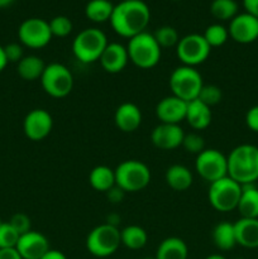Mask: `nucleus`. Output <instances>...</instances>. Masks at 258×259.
I'll return each instance as SVG.
<instances>
[{
    "mask_svg": "<svg viewBox=\"0 0 258 259\" xmlns=\"http://www.w3.org/2000/svg\"><path fill=\"white\" fill-rule=\"evenodd\" d=\"M149 20L151 10L143 0H121L118 5H114L109 22L116 34L131 39L134 35L146 32Z\"/></svg>",
    "mask_w": 258,
    "mask_h": 259,
    "instance_id": "nucleus-1",
    "label": "nucleus"
},
{
    "mask_svg": "<svg viewBox=\"0 0 258 259\" xmlns=\"http://www.w3.org/2000/svg\"><path fill=\"white\" fill-rule=\"evenodd\" d=\"M228 177L239 185H252L258 180V147L240 144L227 156Z\"/></svg>",
    "mask_w": 258,
    "mask_h": 259,
    "instance_id": "nucleus-2",
    "label": "nucleus"
},
{
    "mask_svg": "<svg viewBox=\"0 0 258 259\" xmlns=\"http://www.w3.org/2000/svg\"><path fill=\"white\" fill-rule=\"evenodd\" d=\"M129 61L142 70H149L161 61L162 48L154 39L153 33L143 32L134 35L125 46Z\"/></svg>",
    "mask_w": 258,
    "mask_h": 259,
    "instance_id": "nucleus-3",
    "label": "nucleus"
},
{
    "mask_svg": "<svg viewBox=\"0 0 258 259\" xmlns=\"http://www.w3.org/2000/svg\"><path fill=\"white\" fill-rule=\"evenodd\" d=\"M108 43V38L103 30L99 28H86L73 39L72 53L81 63L89 65L98 62Z\"/></svg>",
    "mask_w": 258,
    "mask_h": 259,
    "instance_id": "nucleus-4",
    "label": "nucleus"
},
{
    "mask_svg": "<svg viewBox=\"0 0 258 259\" xmlns=\"http://www.w3.org/2000/svg\"><path fill=\"white\" fill-rule=\"evenodd\" d=\"M115 185L124 192H139L151 182V169L138 159H126L116 166Z\"/></svg>",
    "mask_w": 258,
    "mask_h": 259,
    "instance_id": "nucleus-5",
    "label": "nucleus"
},
{
    "mask_svg": "<svg viewBox=\"0 0 258 259\" xmlns=\"http://www.w3.org/2000/svg\"><path fill=\"white\" fill-rule=\"evenodd\" d=\"M168 86L172 95L190 103L199 98L200 91L204 86V80L201 73L196 68L182 65L171 72Z\"/></svg>",
    "mask_w": 258,
    "mask_h": 259,
    "instance_id": "nucleus-6",
    "label": "nucleus"
},
{
    "mask_svg": "<svg viewBox=\"0 0 258 259\" xmlns=\"http://www.w3.org/2000/svg\"><path fill=\"white\" fill-rule=\"evenodd\" d=\"M121 245L119 228L104 223L98 225L86 237V249L96 258H108L113 255Z\"/></svg>",
    "mask_w": 258,
    "mask_h": 259,
    "instance_id": "nucleus-7",
    "label": "nucleus"
},
{
    "mask_svg": "<svg viewBox=\"0 0 258 259\" xmlns=\"http://www.w3.org/2000/svg\"><path fill=\"white\" fill-rule=\"evenodd\" d=\"M39 81L43 91L55 99H62L70 95L75 82L72 72L68 67L58 62L46 65Z\"/></svg>",
    "mask_w": 258,
    "mask_h": 259,
    "instance_id": "nucleus-8",
    "label": "nucleus"
},
{
    "mask_svg": "<svg viewBox=\"0 0 258 259\" xmlns=\"http://www.w3.org/2000/svg\"><path fill=\"white\" fill-rule=\"evenodd\" d=\"M240 195H242V185L228 176L209 184L207 199L212 209L217 211L228 212L237 210Z\"/></svg>",
    "mask_w": 258,
    "mask_h": 259,
    "instance_id": "nucleus-9",
    "label": "nucleus"
},
{
    "mask_svg": "<svg viewBox=\"0 0 258 259\" xmlns=\"http://www.w3.org/2000/svg\"><path fill=\"white\" fill-rule=\"evenodd\" d=\"M195 171L204 181L212 184L228 176V159L215 148H205L195 159Z\"/></svg>",
    "mask_w": 258,
    "mask_h": 259,
    "instance_id": "nucleus-10",
    "label": "nucleus"
},
{
    "mask_svg": "<svg viewBox=\"0 0 258 259\" xmlns=\"http://www.w3.org/2000/svg\"><path fill=\"white\" fill-rule=\"evenodd\" d=\"M211 47L207 45L204 35L191 33L180 38L176 46V56L182 65L196 67L209 58Z\"/></svg>",
    "mask_w": 258,
    "mask_h": 259,
    "instance_id": "nucleus-11",
    "label": "nucleus"
},
{
    "mask_svg": "<svg viewBox=\"0 0 258 259\" xmlns=\"http://www.w3.org/2000/svg\"><path fill=\"white\" fill-rule=\"evenodd\" d=\"M50 23L42 18H28L18 28L20 45L32 50L46 47L52 39Z\"/></svg>",
    "mask_w": 258,
    "mask_h": 259,
    "instance_id": "nucleus-12",
    "label": "nucleus"
},
{
    "mask_svg": "<svg viewBox=\"0 0 258 259\" xmlns=\"http://www.w3.org/2000/svg\"><path fill=\"white\" fill-rule=\"evenodd\" d=\"M53 128V118L45 109H33L23 120V132L33 142L47 138Z\"/></svg>",
    "mask_w": 258,
    "mask_h": 259,
    "instance_id": "nucleus-13",
    "label": "nucleus"
},
{
    "mask_svg": "<svg viewBox=\"0 0 258 259\" xmlns=\"http://www.w3.org/2000/svg\"><path fill=\"white\" fill-rule=\"evenodd\" d=\"M229 37L240 45H249L258 39V19L248 13L237 14L228 27Z\"/></svg>",
    "mask_w": 258,
    "mask_h": 259,
    "instance_id": "nucleus-14",
    "label": "nucleus"
},
{
    "mask_svg": "<svg viewBox=\"0 0 258 259\" xmlns=\"http://www.w3.org/2000/svg\"><path fill=\"white\" fill-rule=\"evenodd\" d=\"M185 132L180 124L159 123L151 133V141L156 148L161 151H174L182 146Z\"/></svg>",
    "mask_w": 258,
    "mask_h": 259,
    "instance_id": "nucleus-15",
    "label": "nucleus"
},
{
    "mask_svg": "<svg viewBox=\"0 0 258 259\" xmlns=\"http://www.w3.org/2000/svg\"><path fill=\"white\" fill-rule=\"evenodd\" d=\"M15 249L23 259H40L51 248L45 234L30 230L20 235Z\"/></svg>",
    "mask_w": 258,
    "mask_h": 259,
    "instance_id": "nucleus-16",
    "label": "nucleus"
},
{
    "mask_svg": "<svg viewBox=\"0 0 258 259\" xmlns=\"http://www.w3.org/2000/svg\"><path fill=\"white\" fill-rule=\"evenodd\" d=\"M187 103L175 95L161 99L156 105L157 119L163 124H180L186 118Z\"/></svg>",
    "mask_w": 258,
    "mask_h": 259,
    "instance_id": "nucleus-17",
    "label": "nucleus"
},
{
    "mask_svg": "<svg viewBox=\"0 0 258 259\" xmlns=\"http://www.w3.org/2000/svg\"><path fill=\"white\" fill-rule=\"evenodd\" d=\"M99 62H100V66L105 72L113 73V75L121 72L129 62L126 47L118 42L108 43V46L99 58Z\"/></svg>",
    "mask_w": 258,
    "mask_h": 259,
    "instance_id": "nucleus-18",
    "label": "nucleus"
},
{
    "mask_svg": "<svg viewBox=\"0 0 258 259\" xmlns=\"http://www.w3.org/2000/svg\"><path fill=\"white\" fill-rule=\"evenodd\" d=\"M142 111L136 104L123 103L116 108L114 113L115 126L123 133H133L142 124Z\"/></svg>",
    "mask_w": 258,
    "mask_h": 259,
    "instance_id": "nucleus-19",
    "label": "nucleus"
},
{
    "mask_svg": "<svg viewBox=\"0 0 258 259\" xmlns=\"http://www.w3.org/2000/svg\"><path fill=\"white\" fill-rule=\"evenodd\" d=\"M185 120L187 121L190 128H192L194 131H204L211 124V108L201 103L199 99L190 101V103H187V111Z\"/></svg>",
    "mask_w": 258,
    "mask_h": 259,
    "instance_id": "nucleus-20",
    "label": "nucleus"
},
{
    "mask_svg": "<svg viewBox=\"0 0 258 259\" xmlns=\"http://www.w3.org/2000/svg\"><path fill=\"white\" fill-rule=\"evenodd\" d=\"M237 244L247 249L258 248V219L240 218L234 223Z\"/></svg>",
    "mask_w": 258,
    "mask_h": 259,
    "instance_id": "nucleus-21",
    "label": "nucleus"
},
{
    "mask_svg": "<svg viewBox=\"0 0 258 259\" xmlns=\"http://www.w3.org/2000/svg\"><path fill=\"white\" fill-rule=\"evenodd\" d=\"M164 181L174 191L184 192L192 186L194 176L192 172L184 164H172L166 169Z\"/></svg>",
    "mask_w": 258,
    "mask_h": 259,
    "instance_id": "nucleus-22",
    "label": "nucleus"
},
{
    "mask_svg": "<svg viewBox=\"0 0 258 259\" xmlns=\"http://www.w3.org/2000/svg\"><path fill=\"white\" fill-rule=\"evenodd\" d=\"M156 259H187V244L177 237H168L159 243L156 250Z\"/></svg>",
    "mask_w": 258,
    "mask_h": 259,
    "instance_id": "nucleus-23",
    "label": "nucleus"
},
{
    "mask_svg": "<svg viewBox=\"0 0 258 259\" xmlns=\"http://www.w3.org/2000/svg\"><path fill=\"white\" fill-rule=\"evenodd\" d=\"M237 210L240 218L258 219V189L253 184L242 186V195Z\"/></svg>",
    "mask_w": 258,
    "mask_h": 259,
    "instance_id": "nucleus-24",
    "label": "nucleus"
},
{
    "mask_svg": "<svg viewBox=\"0 0 258 259\" xmlns=\"http://www.w3.org/2000/svg\"><path fill=\"white\" fill-rule=\"evenodd\" d=\"M89 184L95 191L108 192L115 186V171L104 164L94 167L89 174Z\"/></svg>",
    "mask_w": 258,
    "mask_h": 259,
    "instance_id": "nucleus-25",
    "label": "nucleus"
},
{
    "mask_svg": "<svg viewBox=\"0 0 258 259\" xmlns=\"http://www.w3.org/2000/svg\"><path fill=\"white\" fill-rule=\"evenodd\" d=\"M46 68V63L38 56L29 55L24 56L19 62L17 63V72L20 78L25 81L40 80L42 73Z\"/></svg>",
    "mask_w": 258,
    "mask_h": 259,
    "instance_id": "nucleus-26",
    "label": "nucleus"
},
{
    "mask_svg": "<svg viewBox=\"0 0 258 259\" xmlns=\"http://www.w3.org/2000/svg\"><path fill=\"white\" fill-rule=\"evenodd\" d=\"M211 238L215 247L219 250H224V252L233 249L235 245H238L234 224H232V223L223 222L215 225L211 233Z\"/></svg>",
    "mask_w": 258,
    "mask_h": 259,
    "instance_id": "nucleus-27",
    "label": "nucleus"
},
{
    "mask_svg": "<svg viewBox=\"0 0 258 259\" xmlns=\"http://www.w3.org/2000/svg\"><path fill=\"white\" fill-rule=\"evenodd\" d=\"M121 245L131 250H139L146 247L148 234L139 225H128L120 230Z\"/></svg>",
    "mask_w": 258,
    "mask_h": 259,
    "instance_id": "nucleus-28",
    "label": "nucleus"
},
{
    "mask_svg": "<svg viewBox=\"0 0 258 259\" xmlns=\"http://www.w3.org/2000/svg\"><path fill=\"white\" fill-rule=\"evenodd\" d=\"M114 5L110 0H90L85 7V15L94 23H104L110 20Z\"/></svg>",
    "mask_w": 258,
    "mask_h": 259,
    "instance_id": "nucleus-29",
    "label": "nucleus"
},
{
    "mask_svg": "<svg viewBox=\"0 0 258 259\" xmlns=\"http://www.w3.org/2000/svg\"><path fill=\"white\" fill-rule=\"evenodd\" d=\"M210 13L219 20H232L238 14V4L235 0H212Z\"/></svg>",
    "mask_w": 258,
    "mask_h": 259,
    "instance_id": "nucleus-30",
    "label": "nucleus"
},
{
    "mask_svg": "<svg viewBox=\"0 0 258 259\" xmlns=\"http://www.w3.org/2000/svg\"><path fill=\"white\" fill-rule=\"evenodd\" d=\"M202 35H204L207 45L214 48L222 47L223 45H225V42L229 38V32H228V28H225L222 24H210L209 27H206Z\"/></svg>",
    "mask_w": 258,
    "mask_h": 259,
    "instance_id": "nucleus-31",
    "label": "nucleus"
},
{
    "mask_svg": "<svg viewBox=\"0 0 258 259\" xmlns=\"http://www.w3.org/2000/svg\"><path fill=\"white\" fill-rule=\"evenodd\" d=\"M153 37L161 48L176 47L180 40L179 32L171 25H162L157 28L156 32L153 33Z\"/></svg>",
    "mask_w": 258,
    "mask_h": 259,
    "instance_id": "nucleus-32",
    "label": "nucleus"
},
{
    "mask_svg": "<svg viewBox=\"0 0 258 259\" xmlns=\"http://www.w3.org/2000/svg\"><path fill=\"white\" fill-rule=\"evenodd\" d=\"M50 29L53 37L65 38L72 32V22L66 15H57L50 20Z\"/></svg>",
    "mask_w": 258,
    "mask_h": 259,
    "instance_id": "nucleus-33",
    "label": "nucleus"
},
{
    "mask_svg": "<svg viewBox=\"0 0 258 259\" xmlns=\"http://www.w3.org/2000/svg\"><path fill=\"white\" fill-rule=\"evenodd\" d=\"M182 148L187 152V153H191L197 156L199 153H201L205 149V141L204 137L200 136L196 132H191V133H185L184 141H182Z\"/></svg>",
    "mask_w": 258,
    "mask_h": 259,
    "instance_id": "nucleus-34",
    "label": "nucleus"
},
{
    "mask_svg": "<svg viewBox=\"0 0 258 259\" xmlns=\"http://www.w3.org/2000/svg\"><path fill=\"white\" fill-rule=\"evenodd\" d=\"M223 98V93H222V89L217 85H205L202 86L201 91L199 94V100L201 103H204L205 105L207 106H214L218 105V104L222 101Z\"/></svg>",
    "mask_w": 258,
    "mask_h": 259,
    "instance_id": "nucleus-35",
    "label": "nucleus"
},
{
    "mask_svg": "<svg viewBox=\"0 0 258 259\" xmlns=\"http://www.w3.org/2000/svg\"><path fill=\"white\" fill-rule=\"evenodd\" d=\"M20 235L15 232L9 223H3L0 225V249L15 248Z\"/></svg>",
    "mask_w": 258,
    "mask_h": 259,
    "instance_id": "nucleus-36",
    "label": "nucleus"
},
{
    "mask_svg": "<svg viewBox=\"0 0 258 259\" xmlns=\"http://www.w3.org/2000/svg\"><path fill=\"white\" fill-rule=\"evenodd\" d=\"M8 223L14 228L15 232L19 235H23L32 230V223H30L29 217L27 214H24V212H17V214H14Z\"/></svg>",
    "mask_w": 258,
    "mask_h": 259,
    "instance_id": "nucleus-37",
    "label": "nucleus"
},
{
    "mask_svg": "<svg viewBox=\"0 0 258 259\" xmlns=\"http://www.w3.org/2000/svg\"><path fill=\"white\" fill-rule=\"evenodd\" d=\"M4 52L5 57H7L8 63L14 62L18 63L23 57H24V53H23V47L20 43H8L7 46H4Z\"/></svg>",
    "mask_w": 258,
    "mask_h": 259,
    "instance_id": "nucleus-38",
    "label": "nucleus"
},
{
    "mask_svg": "<svg viewBox=\"0 0 258 259\" xmlns=\"http://www.w3.org/2000/svg\"><path fill=\"white\" fill-rule=\"evenodd\" d=\"M245 124L254 133H258V105L252 106L245 114Z\"/></svg>",
    "mask_w": 258,
    "mask_h": 259,
    "instance_id": "nucleus-39",
    "label": "nucleus"
},
{
    "mask_svg": "<svg viewBox=\"0 0 258 259\" xmlns=\"http://www.w3.org/2000/svg\"><path fill=\"white\" fill-rule=\"evenodd\" d=\"M105 194L111 204H120L124 200V196H125V192H124L120 187L116 186V185L114 187H111V189L109 190L108 192H105Z\"/></svg>",
    "mask_w": 258,
    "mask_h": 259,
    "instance_id": "nucleus-40",
    "label": "nucleus"
},
{
    "mask_svg": "<svg viewBox=\"0 0 258 259\" xmlns=\"http://www.w3.org/2000/svg\"><path fill=\"white\" fill-rule=\"evenodd\" d=\"M243 5L245 8V13L258 19V0H243Z\"/></svg>",
    "mask_w": 258,
    "mask_h": 259,
    "instance_id": "nucleus-41",
    "label": "nucleus"
},
{
    "mask_svg": "<svg viewBox=\"0 0 258 259\" xmlns=\"http://www.w3.org/2000/svg\"><path fill=\"white\" fill-rule=\"evenodd\" d=\"M0 259H23L15 248L0 249Z\"/></svg>",
    "mask_w": 258,
    "mask_h": 259,
    "instance_id": "nucleus-42",
    "label": "nucleus"
},
{
    "mask_svg": "<svg viewBox=\"0 0 258 259\" xmlns=\"http://www.w3.org/2000/svg\"><path fill=\"white\" fill-rule=\"evenodd\" d=\"M40 259H67V257L60 250L50 249Z\"/></svg>",
    "mask_w": 258,
    "mask_h": 259,
    "instance_id": "nucleus-43",
    "label": "nucleus"
},
{
    "mask_svg": "<svg viewBox=\"0 0 258 259\" xmlns=\"http://www.w3.org/2000/svg\"><path fill=\"white\" fill-rule=\"evenodd\" d=\"M106 223L110 225H113V227H116L118 228V224L120 223V217L116 214H111L109 215L108 218H106Z\"/></svg>",
    "mask_w": 258,
    "mask_h": 259,
    "instance_id": "nucleus-44",
    "label": "nucleus"
},
{
    "mask_svg": "<svg viewBox=\"0 0 258 259\" xmlns=\"http://www.w3.org/2000/svg\"><path fill=\"white\" fill-rule=\"evenodd\" d=\"M7 65H8V60H7V57H5L4 47H3V46H0V72H2L5 67H7Z\"/></svg>",
    "mask_w": 258,
    "mask_h": 259,
    "instance_id": "nucleus-45",
    "label": "nucleus"
},
{
    "mask_svg": "<svg viewBox=\"0 0 258 259\" xmlns=\"http://www.w3.org/2000/svg\"><path fill=\"white\" fill-rule=\"evenodd\" d=\"M205 259H228V258H225L224 255L218 254V253H215V254H210V255H207V257L205 258Z\"/></svg>",
    "mask_w": 258,
    "mask_h": 259,
    "instance_id": "nucleus-46",
    "label": "nucleus"
},
{
    "mask_svg": "<svg viewBox=\"0 0 258 259\" xmlns=\"http://www.w3.org/2000/svg\"><path fill=\"white\" fill-rule=\"evenodd\" d=\"M14 0H0V8H5V7H9Z\"/></svg>",
    "mask_w": 258,
    "mask_h": 259,
    "instance_id": "nucleus-47",
    "label": "nucleus"
},
{
    "mask_svg": "<svg viewBox=\"0 0 258 259\" xmlns=\"http://www.w3.org/2000/svg\"><path fill=\"white\" fill-rule=\"evenodd\" d=\"M142 259H156V257H154V255H153V257H144V258H142Z\"/></svg>",
    "mask_w": 258,
    "mask_h": 259,
    "instance_id": "nucleus-48",
    "label": "nucleus"
},
{
    "mask_svg": "<svg viewBox=\"0 0 258 259\" xmlns=\"http://www.w3.org/2000/svg\"><path fill=\"white\" fill-rule=\"evenodd\" d=\"M234 259H244V258H240V257H238V258H234Z\"/></svg>",
    "mask_w": 258,
    "mask_h": 259,
    "instance_id": "nucleus-49",
    "label": "nucleus"
},
{
    "mask_svg": "<svg viewBox=\"0 0 258 259\" xmlns=\"http://www.w3.org/2000/svg\"><path fill=\"white\" fill-rule=\"evenodd\" d=\"M3 224V222H2V219H0V225H2Z\"/></svg>",
    "mask_w": 258,
    "mask_h": 259,
    "instance_id": "nucleus-50",
    "label": "nucleus"
},
{
    "mask_svg": "<svg viewBox=\"0 0 258 259\" xmlns=\"http://www.w3.org/2000/svg\"><path fill=\"white\" fill-rule=\"evenodd\" d=\"M120 2H121V0H120Z\"/></svg>",
    "mask_w": 258,
    "mask_h": 259,
    "instance_id": "nucleus-51",
    "label": "nucleus"
}]
</instances>
